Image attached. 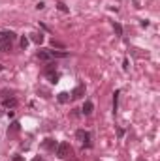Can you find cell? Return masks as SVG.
<instances>
[{"label": "cell", "mask_w": 160, "mask_h": 161, "mask_svg": "<svg viewBox=\"0 0 160 161\" xmlns=\"http://www.w3.org/2000/svg\"><path fill=\"white\" fill-rule=\"evenodd\" d=\"M15 34L13 32H4V34H0V51L2 53H8L11 49V45L15 41Z\"/></svg>", "instance_id": "cell-1"}, {"label": "cell", "mask_w": 160, "mask_h": 161, "mask_svg": "<svg viewBox=\"0 0 160 161\" xmlns=\"http://www.w3.org/2000/svg\"><path fill=\"white\" fill-rule=\"evenodd\" d=\"M57 157H60V159H66L68 155L72 154V148H70V144L68 143H60V144H57Z\"/></svg>", "instance_id": "cell-2"}, {"label": "cell", "mask_w": 160, "mask_h": 161, "mask_svg": "<svg viewBox=\"0 0 160 161\" xmlns=\"http://www.w3.org/2000/svg\"><path fill=\"white\" fill-rule=\"evenodd\" d=\"M76 137H77V141H81L85 146H90V133H89V131L77 129V131H76Z\"/></svg>", "instance_id": "cell-3"}, {"label": "cell", "mask_w": 160, "mask_h": 161, "mask_svg": "<svg viewBox=\"0 0 160 161\" xmlns=\"http://www.w3.org/2000/svg\"><path fill=\"white\" fill-rule=\"evenodd\" d=\"M83 96H85V84H77V86L72 90V94H70L72 99H81Z\"/></svg>", "instance_id": "cell-4"}, {"label": "cell", "mask_w": 160, "mask_h": 161, "mask_svg": "<svg viewBox=\"0 0 160 161\" xmlns=\"http://www.w3.org/2000/svg\"><path fill=\"white\" fill-rule=\"evenodd\" d=\"M2 105H4L6 109H13V107L17 105V99H15V98H4V99H2Z\"/></svg>", "instance_id": "cell-5"}, {"label": "cell", "mask_w": 160, "mask_h": 161, "mask_svg": "<svg viewBox=\"0 0 160 161\" xmlns=\"http://www.w3.org/2000/svg\"><path fill=\"white\" fill-rule=\"evenodd\" d=\"M19 129H21V124L19 122H11V126L8 127V135H15V133H19Z\"/></svg>", "instance_id": "cell-6"}, {"label": "cell", "mask_w": 160, "mask_h": 161, "mask_svg": "<svg viewBox=\"0 0 160 161\" xmlns=\"http://www.w3.org/2000/svg\"><path fill=\"white\" fill-rule=\"evenodd\" d=\"M93 109H94V105H93V101H85V105H83V114H87V116H89V114L90 112H93Z\"/></svg>", "instance_id": "cell-7"}, {"label": "cell", "mask_w": 160, "mask_h": 161, "mask_svg": "<svg viewBox=\"0 0 160 161\" xmlns=\"http://www.w3.org/2000/svg\"><path fill=\"white\" fill-rule=\"evenodd\" d=\"M57 99L60 103H68V101H70V94H68V92H60V94L57 96Z\"/></svg>", "instance_id": "cell-8"}, {"label": "cell", "mask_w": 160, "mask_h": 161, "mask_svg": "<svg viewBox=\"0 0 160 161\" xmlns=\"http://www.w3.org/2000/svg\"><path fill=\"white\" fill-rule=\"evenodd\" d=\"M119 94H121L119 90H115V94H113V112H117L119 109Z\"/></svg>", "instance_id": "cell-9"}, {"label": "cell", "mask_w": 160, "mask_h": 161, "mask_svg": "<svg viewBox=\"0 0 160 161\" xmlns=\"http://www.w3.org/2000/svg\"><path fill=\"white\" fill-rule=\"evenodd\" d=\"M43 148H45V150H55V148H57V143H55L53 139H47V141L43 143Z\"/></svg>", "instance_id": "cell-10"}, {"label": "cell", "mask_w": 160, "mask_h": 161, "mask_svg": "<svg viewBox=\"0 0 160 161\" xmlns=\"http://www.w3.org/2000/svg\"><path fill=\"white\" fill-rule=\"evenodd\" d=\"M34 43H38V45H41L43 43V34H32V38H30Z\"/></svg>", "instance_id": "cell-11"}, {"label": "cell", "mask_w": 160, "mask_h": 161, "mask_svg": "<svg viewBox=\"0 0 160 161\" xmlns=\"http://www.w3.org/2000/svg\"><path fill=\"white\" fill-rule=\"evenodd\" d=\"M38 58L40 60H49L51 54H49V51H38Z\"/></svg>", "instance_id": "cell-12"}, {"label": "cell", "mask_w": 160, "mask_h": 161, "mask_svg": "<svg viewBox=\"0 0 160 161\" xmlns=\"http://www.w3.org/2000/svg\"><path fill=\"white\" fill-rule=\"evenodd\" d=\"M113 30H115L117 36H123V26L119 25V22H113Z\"/></svg>", "instance_id": "cell-13"}, {"label": "cell", "mask_w": 160, "mask_h": 161, "mask_svg": "<svg viewBox=\"0 0 160 161\" xmlns=\"http://www.w3.org/2000/svg\"><path fill=\"white\" fill-rule=\"evenodd\" d=\"M47 77H49V81H51V83H58V77H60V75L55 71V73H49Z\"/></svg>", "instance_id": "cell-14"}, {"label": "cell", "mask_w": 160, "mask_h": 161, "mask_svg": "<svg viewBox=\"0 0 160 161\" xmlns=\"http://www.w3.org/2000/svg\"><path fill=\"white\" fill-rule=\"evenodd\" d=\"M57 8H58L62 13H68V8H66V4H64V2H58V4H57Z\"/></svg>", "instance_id": "cell-15"}, {"label": "cell", "mask_w": 160, "mask_h": 161, "mask_svg": "<svg viewBox=\"0 0 160 161\" xmlns=\"http://www.w3.org/2000/svg\"><path fill=\"white\" fill-rule=\"evenodd\" d=\"M51 45H53V47H58V49H64V43H60V41H57V39H53Z\"/></svg>", "instance_id": "cell-16"}, {"label": "cell", "mask_w": 160, "mask_h": 161, "mask_svg": "<svg viewBox=\"0 0 160 161\" xmlns=\"http://www.w3.org/2000/svg\"><path fill=\"white\" fill-rule=\"evenodd\" d=\"M45 73H55V64H47V70H45Z\"/></svg>", "instance_id": "cell-17"}, {"label": "cell", "mask_w": 160, "mask_h": 161, "mask_svg": "<svg viewBox=\"0 0 160 161\" xmlns=\"http://www.w3.org/2000/svg\"><path fill=\"white\" fill-rule=\"evenodd\" d=\"M27 45H28V38H25V36H23V38H21V47H23V49H25V47H27Z\"/></svg>", "instance_id": "cell-18"}, {"label": "cell", "mask_w": 160, "mask_h": 161, "mask_svg": "<svg viewBox=\"0 0 160 161\" xmlns=\"http://www.w3.org/2000/svg\"><path fill=\"white\" fill-rule=\"evenodd\" d=\"M123 67H124V71H128V67H130V62H128V58H124V62H123Z\"/></svg>", "instance_id": "cell-19"}, {"label": "cell", "mask_w": 160, "mask_h": 161, "mask_svg": "<svg viewBox=\"0 0 160 161\" xmlns=\"http://www.w3.org/2000/svg\"><path fill=\"white\" fill-rule=\"evenodd\" d=\"M36 8H38V10H43V8H45V4H43V2H38V6H36Z\"/></svg>", "instance_id": "cell-20"}, {"label": "cell", "mask_w": 160, "mask_h": 161, "mask_svg": "<svg viewBox=\"0 0 160 161\" xmlns=\"http://www.w3.org/2000/svg\"><path fill=\"white\" fill-rule=\"evenodd\" d=\"M13 161H23V157H21V155H15V157H13Z\"/></svg>", "instance_id": "cell-21"}, {"label": "cell", "mask_w": 160, "mask_h": 161, "mask_svg": "<svg viewBox=\"0 0 160 161\" xmlns=\"http://www.w3.org/2000/svg\"><path fill=\"white\" fill-rule=\"evenodd\" d=\"M30 161H43V157H32Z\"/></svg>", "instance_id": "cell-22"}, {"label": "cell", "mask_w": 160, "mask_h": 161, "mask_svg": "<svg viewBox=\"0 0 160 161\" xmlns=\"http://www.w3.org/2000/svg\"><path fill=\"white\" fill-rule=\"evenodd\" d=\"M2 70H4V66H2V64H0V71H2Z\"/></svg>", "instance_id": "cell-23"}]
</instances>
